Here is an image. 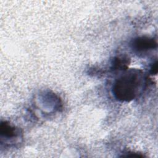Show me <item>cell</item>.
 Here are the masks:
<instances>
[{
  "mask_svg": "<svg viewBox=\"0 0 158 158\" xmlns=\"http://www.w3.org/2000/svg\"><path fill=\"white\" fill-rule=\"evenodd\" d=\"M133 50L137 52H144L154 49L157 47L156 40L148 36H139L135 38L131 43Z\"/></svg>",
  "mask_w": 158,
  "mask_h": 158,
  "instance_id": "cell-2",
  "label": "cell"
},
{
  "mask_svg": "<svg viewBox=\"0 0 158 158\" xmlns=\"http://www.w3.org/2000/svg\"><path fill=\"white\" fill-rule=\"evenodd\" d=\"M129 64L127 58L122 57H117L114 58L112 64V70H123L127 69L128 64Z\"/></svg>",
  "mask_w": 158,
  "mask_h": 158,
  "instance_id": "cell-4",
  "label": "cell"
},
{
  "mask_svg": "<svg viewBox=\"0 0 158 158\" xmlns=\"http://www.w3.org/2000/svg\"><path fill=\"white\" fill-rule=\"evenodd\" d=\"M124 157H144L143 155H141L137 153H131V154H128L127 155H124Z\"/></svg>",
  "mask_w": 158,
  "mask_h": 158,
  "instance_id": "cell-6",
  "label": "cell"
},
{
  "mask_svg": "<svg viewBox=\"0 0 158 158\" xmlns=\"http://www.w3.org/2000/svg\"><path fill=\"white\" fill-rule=\"evenodd\" d=\"M141 70L131 69L118 78L112 87L115 98L122 102H130L136 98L144 83Z\"/></svg>",
  "mask_w": 158,
  "mask_h": 158,
  "instance_id": "cell-1",
  "label": "cell"
},
{
  "mask_svg": "<svg viewBox=\"0 0 158 158\" xmlns=\"http://www.w3.org/2000/svg\"><path fill=\"white\" fill-rule=\"evenodd\" d=\"M1 135L6 138H13L17 137L18 131L17 129L6 122H2L0 125Z\"/></svg>",
  "mask_w": 158,
  "mask_h": 158,
  "instance_id": "cell-3",
  "label": "cell"
},
{
  "mask_svg": "<svg viewBox=\"0 0 158 158\" xmlns=\"http://www.w3.org/2000/svg\"><path fill=\"white\" fill-rule=\"evenodd\" d=\"M150 72L152 75H156L157 73V61H156V62H154L151 69H150Z\"/></svg>",
  "mask_w": 158,
  "mask_h": 158,
  "instance_id": "cell-5",
  "label": "cell"
}]
</instances>
